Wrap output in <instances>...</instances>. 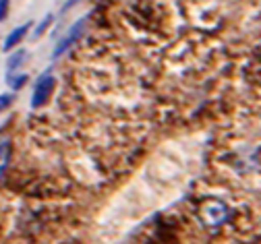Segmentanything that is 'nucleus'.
<instances>
[{
  "label": "nucleus",
  "instance_id": "nucleus-5",
  "mask_svg": "<svg viewBox=\"0 0 261 244\" xmlns=\"http://www.w3.org/2000/svg\"><path fill=\"white\" fill-rule=\"evenodd\" d=\"M13 157V141L11 139H0V180L5 178Z\"/></svg>",
  "mask_w": 261,
  "mask_h": 244
},
{
  "label": "nucleus",
  "instance_id": "nucleus-12",
  "mask_svg": "<svg viewBox=\"0 0 261 244\" xmlns=\"http://www.w3.org/2000/svg\"><path fill=\"white\" fill-rule=\"evenodd\" d=\"M3 130H5V128H3V126H0V134H3Z\"/></svg>",
  "mask_w": 261,
  "mask_h": 244
},
{
  "label": "nucleus",
  "instance_id": "nucleus-3",
  "mask_svg": "<svg viewBox=\"0 0 261 244\" xmlns=\"http://www.w3.org/2000/svg\"><path fill=\"white\" fill-rule=\"evenodd\" d=\"M87 19L89 17H81V19H77L69 29H67V33L58 40V44L54 46V52H52V60H56V58H60V56H64L67 54L79 40H81V36H83V31H85V27H87Z\"/></svg>",
  "mask_w": 261,
  "mask_h": 244
},
{
  "label": "nucleus",
  "instance_id": "nucleus-1",
  "mask_svg": "<svg viewBox=\"0 0 261 244\" xmlns=\"http://www.w3.org/2000/svg\"><path fill=\"white\" fill-rule=\"evenodd\" d=\"M199 218H201V224L203 226H207V228H220V226H224L228 222V218H230V209H228L226 203H222L218 199H212L205 205H201Z\"/></svg>",
  "mask_w": 261,
  "mask_h": 244
},
{
  "label": "nucleus",
  "instance_id": "nucleus-11",
  "mask_svg": "<svg viewBox=\"0 0 261 244\" xmlns=\"http://www.w3.org/2000/svg\"><path fill=\"white\" fill-rule=\"evenodd\" d=\"M79 3H81V0H67V3H64V5H62L60 13H62V15H64V13H69V11H71L73 7H77Z\"/></svg>",
  "mask_w": 261,
  "mask_h": 244
},
{
  "label": "nucleus",
  "instance_id": "nucleus-7",
  "mask_svg": "<svg viewBox=\"0 0 261 244\" xmlns=\"http://www.w3.org/2000/svg\"><path fill=\"white\" fill-rule=\"evenodd\" d=\"M27 81H29V75L27 73H7V85L13 89V93L15 91H21L25 85H27Z\"/></svg>",
  "mask_w": 261,
  "mask_h": 244
},
{
  "label": "nucleus",
  "instance_id": "nucleus-4",
  "mask_svg": "<svg viewBox=\"0 0 261 244\" xmlns=\"http://www.w3.org/2000/svg\"><path fill=\"white\" fill-rule=\"evenodd\" d=\"M31 27H34V23H31V21H27V23H23V25H19V27H15L11 33H9V36L5 38V42H3V50L5 52H13L23 40H25V36H27V33H29V29Z\"/></svg>",
  "mask_w": 261,
  "mask_h": 244
},
{
  "label": "nucleus",
  "instance_id": "nucleus-9",
  "mask_svg": "<svg viewBox=\"0 0 261 244\" xmlns=\"http://www.w3.org/2000/svg\"><path fill=\"white\" fill-rule=\"evenodd\" d=\"M15 101V93H0V112H5L13 106Z\"/></svg>",
  "mask_w": 261,
  "mask_h": 244
},
{
  "label": "nucleus",
  "instance_id": "nucleus-10",
  "mask_svg": "<svg viewBox=\"0 0 261 244\" xmlns=\"http://www.w3.org/2000/svg\"><path fill=\"white\" fill-rule=\"evenodd\" d=\"M9 9H11V0H0V23L9 17Z\"/></svg>",
  "mask_w": 261,
  "mask_h": 244
},
{
  "label": "nucleus",
  "instance_id": "nucleus-6",
  "mask_svg": "<svg viewBox=\"0 0 261 244\" xmlns=\"http://www.w3.org/2000/svg\"><path fill=\"white\" fill-rule=\"evenodd\" d=\"M25 58H27V52L25 50H15L9 58H7V73H17L19 68L23 66V62H25Z\"/></svg>",
  "mask_w": 261,
  "mask_h": 244
},
{
  "label": "nucleus",
  "instance_id": "nucleus-2",
  "mask_svg": "<svg viewBox=\"0 0 261 244\" xmlns=\"http://www.w3.org/2000/svg\"><path fill=\"white\" fill-rule=\"evenodd\" d=\"M54 85H56V79H54L52 71L48 68V71H44V73L36 79L34 91H31V99H29V106L34 108V110L46 106L48 99H50V95H52V91H54Z\"/></svg>",
  "mask_w": 261,
  "mask_h": 244
},
{
  "label": "nucleus",
  "instance_id": "nucleus-8",
  "mask_svg": "<svg viewBox=\"0 0 261 244\" xmlns=\"http://www.w3.org/2000/svg\"><path fill=\"white\" fill-rule=\"evenodd\" d=\"M52 23H54V13H48V15H44V19L36 25V29H34V38H42L44 33L52 27Z\"/></svg>",
  "mask_w": 261,
  "mask_h": 244
}]
</instances>
